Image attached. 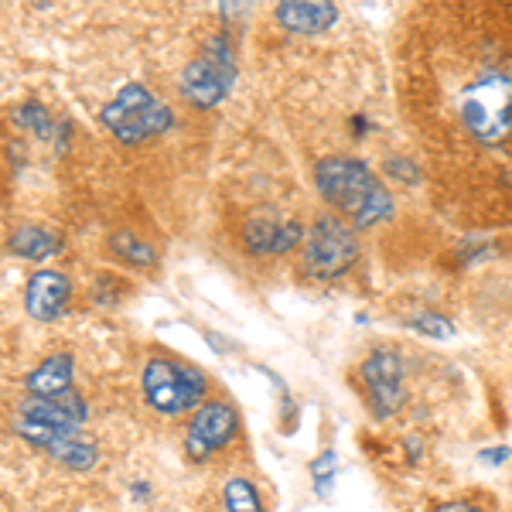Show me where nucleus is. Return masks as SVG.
Wrapping results in <instances>:
<instances>
[{
	"mask_svg": "<svg viewBox=\"0 0 512 512\" xmlns=\"http://www.w3.org/2000/svg\"><path fill=\"white\" fill-rule=\"evenodd\" d=\"M407 454H410V461H420V437H407Z\"/></svg>",
	"mask_w": 512,
	"mask_h": 512,
	"instance_id": "nucleus-24",
	"label": "nucleus"
},
{
	"mask_svg": "<svg viewBox=\"0 0 512 512\" xmlns=\"http://www.w3.org/2000/svg\"><path fill=\"white\" fill-rule=\"evenodd\" d=\"M335 478H338V454L328 448L311 461V485H315L318 499H328L335 492Z\"/></svg>",
	"mask_w": 512,
	"mask_h": 512,
	"instance_id": "nucleus-19",
	"label": "nucleus"
},
{
	"mask_svg": "<svg viewBox=\"0 0 512 512\" xmlns=\"http://www.w3.org/2000/svg\"><path fill=\"white\" fill-rule=\"evenodd\" d=\"M18 420H31V424H45L55 431H82V424L89 420V407L79 393H65L59 400H38L28 396L18 407Z\"/></svg>",
	"mask_w": 512,
	"mask_h": 512,
	"instance_id": "nucleus-11",
	"label": "nucleus"
},
{
	"mask_svg": "<svg viewBox=\"0 0 512 512\" xmlns=\"http://www.w3.org/2000/svg\"><path fill=\"white\" fill-rule=\"evenodd\" d=\"M14 123H18L21 130H28V134L41 137V140H55V137H59V127H55L52 113H48V106H41L38 99H28V103H21L18 110H14Z\"/></svg>",
	"mask_w": 512,
	"mask_h": 512,
	"instance_id": "nucleus-18",
	"label": "nucleus"
},
{
	"mask_svg": "<svg viewBox=\"0 0 512 512\" xmlns=\"http://www.w3.org/2000/svg\"><path fill=\"white\" fill-rule=\"evenodd\" d=\"M140 390H144V400L154 414L178 417L185 410L202 407L205 396H209V379L198 366L171 362L168 355H154L140 373Z\"/></svg>",
	"mask_w": 512,
	"mask_h": 512,
	"instance_id": "nucleus-3",
	"label": "nucleus"
},
{
	"mask_svg": "<svg viewBox=\"0 0 512 512\" xmlns=\"http://www.w3.org/2000/svg\"><path fill=\"white\" fill-rule=\"evenodd\" d=\"M359 376H362V386H366L373 417L390 420L393 414H400L403 400H407V390H403V355L400 352L390 349V345L369 352V359L362 362Z\"/></svg>",
	"mask_w": 512,
	"mask_h": 512,
	"instance_id": "nucleus-8",
	"label": "nucleus"
},
{
	"mask_svg": "<svg viewBox=\"0 0 512 512\" xmlns=\"http://www.w3.org/2000/svg\"><path fill=\"white\" fill-rule=\"evenodd\" d=\"M14 431L21 434V441L45 451L48 458H55L59 465L72 468V472H89L99 461V444L82 431H55V427L31 424V420H14Z\"/></svg>",
	"mask_w": 512,
	"mask_h": 512,
	"instance_id": "nucleus-9",
	"label": "nucleus"
},
{
	"mask_svg": "<svg viewBox=\"0 0 512 512\" xmlns=\"http://www.w3.org/2000/svg\"><path fill=\"white\" fill-rule=\"evenodd\" d=\"M315 185L321 198L338 212V219H352L355 229L393 219V195L373 171L355 158H325L315 168Z\"/></svg>",
	"mask_w": 512,
	"mask_h": 512,
	"instance_id": "nucleus-2",
	"label": "nucleus"
},
{
	"mask_svg": "<svg viewBox=\"0 0 512 512\" xmlns=\"http://www.w3.org/2000/svg\"><path fill=\"white\" fill-rule=\"evenodd\" d=\"M72 376H76V359L69 352H55L31 369L24 379V390L38 400H59V396L72 393Z\"/></svg>",
	"mask_w": 512,
	"mask_h": 512,
	"instance_id": "nucleus-13",
	"label": "nucleus"
},
{
	"mask_svg": "<svg viewBox=\"0 0 512 512\" xmlns=\"http://www.w3.org/2000/svg\"><path fill=\"white\" fill-rule=\"evenodd\" d=\"M431 512H482V509L468 499H444V502H437Z\"/></svg>",
	"mask_w": 512,
	"mask_h": 512,
	"instance_id": "nucleus-23",
	"label": "nucleus"
},
{
	"mask_svg": "<svg viewBox=\"0 0 512 512\" xmlns=\"http://www.w3.org/2000/svg\"><path fill=\"white\" fill-rule=\"evenodd\" d=\"M236 82V48L229 35H219L205 45L202 55H195L192 62L181 72V86L178 93L185 103H192L195 110H212L222 99L229 96Z\"/></svg>",
	"mask_w": 512,
	"mask_h": 512,
	"instance_id": "nucleus-5",
	"label": "nucleus"
},
{
	"mask_svg": "<svg viewBox=\"0 0 512 512\" xmlns=\"http://www.w3.org/2000/svg\"><path fill=\"white\" fill-rule=\"evenodd\" d=\"M304 239V226L297 219H274V216H253L243 226V246L253 256L263 253H291Z\"/></svg>",
	"mask_w": 512,
	"mask_h": 512,
	"instance_id": "nucleus-12",
	"label": "nucleus"
},
{
	"mask_svg": "<svg viewBox=\"0 0 512 512\" xmlns=\"http://www.w3.org/2000/svg\"><path fill=\"white\" fill-rule=\"evenodd\" d=\"M386 171H390L393 178L410 181V185H417V181H420V171L414 168V164H410V161H400V158H390V161H386Z\"/></svg>",
	"mask_w": 512,
	"mask_h": 512,
	"instance_id": "nucleus-22",
	"label": "nucleus"
},
{
	"mask_svg": "<svg viewBox=\"0 0 512 512\" xmlns=\"http://www.w3.org/2000/svg\"><path fill=\"white\" fill-rule=\"evenodd\" d=\"M478 461H482L485 468H502L512 461V448H506V444H499V448H482L478 451Z\"/></svg>",
	"mask_w": 512,
	"mask_h": 512,
	"instance_id": "nucleus-21",
	"label": "nucleus"
},
{
	"mask_svg": "<svg viewBox=\"0 0 512 512\" xmlns=\"http://www.w3.org/2000/svg\"><path fill=\"white\" fill-rule=\"evenodd\" d=\"M110 250L117 253L123 263H130V267H154V263H158V250H154L151 243H144L137 233H130V229H117V233L110 236Z\"/></svg>",
	"mask_w": 512,
	"mask_h": 512,
	"instance_id": "nucleus-17",
	"label": "nucleus"
},
{
	"mask_svg": "<svg viewBox=\"0 0 512 512\" xmlns=\"http://www.w3.org/2000/svg\"><path fill=\"white\" fill-rule=\"evenodd\" d=\"M134 492H137V499H147V495H151V485H147V482H137V485H134Z\"/></svg>",
	"mask_w": 512,
	"mask_h": 512,
	"instance_id": "nucleus-25",
	"label": "nucleus"
},
{
	"mask_svg": "<svg viewBox=\"0 0 512 512\" xmlns=\"http://www.w3.org/2000/svg\"><path fill=\"white\" fill-rule=\"evenodd\" d=\"M410 325H414L420 335H431V338H451L454 335V325L441 315H420V318L410 321Z\"/></svg>",
	"mask_w": 512,
	"mask_h": 512,
	"instance_id": "nucleus-20",
	"label": "nucleus"
},
{
	"mask_svg": "<svg viewBox=\"0 0 512 512\" xmlns=\"http://www.w3.org/2000/svg\"><path fill=\"white\" fill-rule=\"evenodd\" d=\"M72 280L62 270H38L24 291V311L35 321H59L69 311Z\"/></svg>",
	"mask_w": 512,
	"mask_h": 512,
	"instance_id": "nucleus-10",
	"label": "nucleus"
},
{
	"mask_svg": "<svg viewBox=\"0 0 512 512\" xmlns=\"http://www.w3.org/2000/svg\"><path fill=\"white\" fill-rule=\"evenodd\" d=\"M99 123L110 130L120 144H144L147 137H161L175 127V113L168 103H161L140 82H127L110 103L99 110Z\"/></svg>",
	"mask_w": 512,
	"mask_h": 512,
	"instance_id": "nucleus-4",
	"label": "nucleus"
},
{
	"mask_svg": "<svg viewBox=\"0 0 512 512\" xmlns=\"http://www.w3.org/2000/svg\"><path fill=\"white\" fill-rule=\"evenodd\" d=\"M359 260V239L349 222L325 212L304 236V274L311 280H335Z\"/></svg>",
	"mask_w": 512,
	"mask_h": 512,
	"instance_id": "nucleus-6",
	"label": "nucleus"
},
{
	"mask_svg": "<svg viewBox=\"0 0 512 512\" xmlns=\"http://www.w3.org/2000/svg\"><path fill=\"white\" fill-rule=\"evenodd\" d=\"M277 21L284 31H294V35H318V31H328L338 21V7L335 4H280L277 7Z\"/></svg>",
	"mask_w": 512,
	"mask_h": 512,
	"instance_id": "nucleus-15",
	"label": "nucleus"
},
{
	"mask_svg": "<svg viewBox=\"0 0 512 512\" xmlns=\"http://www.w3.org/2000/svg\"><path fill=\"white\" fill-rule=\"evenodd\" d=\"M434 35L407 106L420 120L427 154L468 168L461 195H489L512 209V14L451 11Z\"/></svg>",
	"mask_w": 512,
	"mask_h": 512,
	"instance_id": "nucleus-1",
	"label": "nucleus"
},
{
	"mask_svg": "<svg viewBox=\"0 0 512 512\" xmlns=\"http://www.w3.org/2000/svg\"><path fill=\"white\" fill-rule=\"evenodd\" d=\"M239 410L229 400H205L192 414V424L185 431V454L195 465H205L226 448H233L239 437Z\"/></svg>",
	"mask_w": 512,
	"mask_h": 512,
	"instance_id": "nucleus-7",
	"label": "nucleus"
},
{
	"mask_svg": "<svg viewBox=\"0 0 512 512\" xmlns=\"http://www.w3.org/2000/svg\"><path fill=\"white\" fill-rule=\"evenodd\" d=\"M222 509L226 512H267L260 489L243 475H233L222 485Z\"/></svg>",
	"mask_w": 512,
	"mask_h": 512,
	"instance_id": "nucleus-16",
	"label": "nucleus"
},
{
	"mask_svg": "<svg viewBox=\"0 0 512 512\" xmlns=\"http://www.w3.org/2000/svg\"><path fill=\"white\" fill-rule=\"evenodd\" d=\"M65 250V236L52 226H38V222H21L11 236H7V253L21 256V260H48Z\"/></svg>",
	"mask_w": 512,
	"mask_h": 512,
	"instance_id": "nucleus-14",
	"label": "nucleus"
}]
</instances>
